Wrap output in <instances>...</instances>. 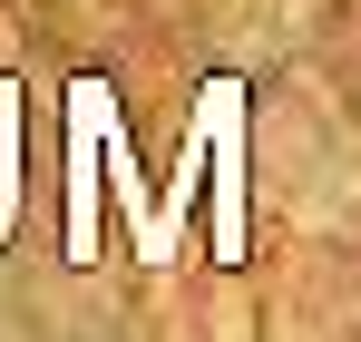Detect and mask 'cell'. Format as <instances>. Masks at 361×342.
<instances>
[{
    "instance_id": "7a4b0ae2",
    "label": "cell",
    "mask_w": 361,
    "mask_h": 342,
    "mask_svg": "<svg viewBox=\"0 0 361 342\" xmlns=\"http://www.w3.org/2000/svg\"><path fill=\"white\" fill-rule=\"evenodd\" d=\"M108 117L118 88L108 78H68V264L98 254V176H108Z\"/></svg>"
},
{
    "instance_id": "3957f363",
    "label": "cell",
    "mask_w": 361,
    "mask_h": 342,
    "mask_svg": "<svg viewBox=\"0 0 361 342\" xmlns=\"http://www.w3.org/2000/svg\"><path fill=\"white\" fill-rule=\"evenodd\" d=\"M20 225V78H0V244Z\"/></svg>"
},
{
    "instance_id": "6da1fadb",
    "label": "cell",
    "mask_w": 361,
    "mask_h": 342,
    "mask_svg": "<svg viewBox=\"0 0 361 342\" xmlns=\"http://www.w3.org/2000/svg\"><path fill=\"white\" fill-rule=\"evenodd\" d=\"M195 137H205V186H215V264H244V78L215 69L195 88Z\"/></svg>"
}]
</instances>
